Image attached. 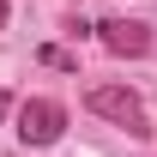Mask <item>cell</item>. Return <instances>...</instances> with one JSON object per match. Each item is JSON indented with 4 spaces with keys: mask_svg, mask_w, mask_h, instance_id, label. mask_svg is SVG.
I'll return each instance as SVG.
<instances>
[{
    "mask_svg": "<svg viewBox=\"0 0 157 157\" xmlns=\"http://www.w3.org/2000/svg\"><path fill=\"white\" fill-rule=\"evenodd\" d=\"M60 133H67V109H60L55 97L18 103V139H24V145H55Z\"/></svg>",
    "mask_w": 157,
    "mask_h": 157,
    "instance_id": "7a4b0ae2",
    "label": "cell"
},
{
    "mask_svg": "<svg viewBox=\"0 0 157 157\" xmlns=\"http://www.w3.org/2000/svg\"><path fill=\"white\" fill-rule=\"evenodd\" d=\"M85 109L103 115V121H115V127H127L133 139L151 133V127H145V103H139L127 85H91V91H85Z\"/></svg>",
    "mask_w": 157,
    "mask_h": 157,
    "instance_id": "6da1fadb",
    "label": "cell"
},
{
    "mask_svg": "<svg viewBox=\"0 0 157 157\" xmlns=\"http://www.w3.org/2000/svg\"><path fill=\"white\" fill-rule=\"evenodd\" d=\"M6 109H12V97H6V91H0V121H6Z\"/></svg>",
    "mask_w": 157,
    "mask_h": 157,
    "instance_id": "277c9868",
    "label": "cell"
},
{
    "mask_svg": "<svg viewBox=\"0 0 157 157\" xmlns=\"http://www.w3.org/2000/svg\"><path fill=\"white\" fill-rule=\"evenodd\" d=\"M97 36L109 55H151V30L139 18H109V24H97Z\"/></svg>",
    "mask_w": 157,
    "mask_h": 157,
    "instance_id": "3957f363",
    "label": "cell"
},
{
    "mask_svg": "<svg viewBox=\"0 0 157 157\" xmlns=\"http://www.w3.org/2000/svg\"><path fill=\"white\" fill-rule=\"evenodd\" d=\"M0 30H6V0H0Z\"/></svg>",
    "mask_w": 157,
    "mask_h": 157,
    "instance_id": "5b68a950",
    "label": "cell"
}]
</instances>
